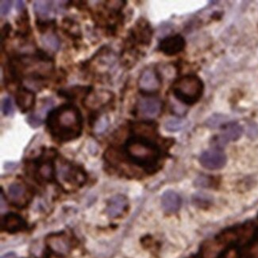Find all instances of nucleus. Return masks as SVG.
Listing matches in <instances>:
<instances>
[{
    "instance_id": "f257e3e1",
    "label": "nucleus",
    "mask_w": 258,
    "mask_h": 258,
    "mask_svg": "<svg viewBox=\"0 0 258 258\" xmlns=\"http://www.w3.org/2000/svg\"><path fill=\"white\" fill-rule=\"evenodd\" d=\"M84 119L77 105L60 104L48 113L46 127L56 142H68L78 139L82 134Z\"/></svg>"
},
{
    "instance_id": "f03ea898",
    "label": "nucleus",
    "mask_w": 258,
    "mask_h": 258,
    "mask_svg": "<svg viewBox=\"0 0 258 258\" xmlns=\"http://www.w3.org/2000/svg\"><path fill=\"white\" fill-rule=\"evenodd\" d=\"M125 155L134 164L148 172L156 170L161 157L159 147L144 136H134L127 139L124 146Z\"/></svg>"
},
{
    "instance_id": "7ed1b4c3",
    "label": "nucleus",
    "mask_w": 258,
    "mask_h": 258,
    "mask_svg": "<svg viewBox=\"0 0 258 258\" xmlns=\"http://www.w3.org/2000/svg\"><path fill=\"white\" fill-rule=\"evenodd\" d=\"M204 89V83L196 75L183 76L177 79L172 87L173 96L178 101L190 106L201 99Z\"/></svg>"
},
{
    "instance_id": "20e7f679",
    "label": "nucleus",
    "mask_w": 258,
    "mask_h": 258,
    "mask_svg": "<svg viewBox=\"0 0 258 258\" xmlns=\"http://www.w3.org/2000/svg\"><path fill=\"white\" fill-rule=\"evenodd\" d=\"M56 177L63 187L68 185L69 187H76L84 184L87 175L81 166L60 158L56 165Z\"/></svg>"
},
{
    "instance_id": "39448f33",
    "label": "nucleus",
    "mask_w": 258,
    "mask_h": 258,
    "mask_svg": "<svg viewBox=\"0 0 258 258\" xmlns=\"http://www.w3.org/2000/svg\"><path fill=\"white\" fill-rule=\"evenodd\" d=\"M152 37L153 30L150 23L145 19H140L137 21L135 27L131 29L126 41L131 45L139 44L149 46L151 43Z\"/></svg>"
},
{
    "instance_id": "423d86ee",
    "label": "nucleus",
    "mask_w": 258,
    "mask_h": 258,
    "mask_svg": "<svg viewBox=\"0 0 258 258\" xmlns=\"http://www.w3.org/2000/svg\"><path fill=\"white\" fill-rule=\"evenodd\" d=\"M141 92L147 96H154L161 86V79L156 70L146 69L141 74L139 81Z\"/></svg>"
},
{
    "instance_id": "0eeeda50",
    "label": "nucleus",
    "mask_w": 258,
    "mask_h": 258,
    "mask_svg": "<svg viewBox=\"0 0 258 258\" xmlns=\"http://www.w3.org/2000/svg\"><path fill=\"white\" fill-rule=\"evenodd\" d=\"M36 98L35 92L27 87L22 86L15 92V103L23 114L34 110Z\"/></svg>"
},
{
    "instance_id": "6e6552de",
    "label": "nucleus",
    "mask_w": 258,
    "mask_h": 258,
    "mask_svg": "<svg viewBox=\"0 0 258 258\" xmlns=\"http://www.w3.org/2000/svg\"><path fill=\"white\" fill-rule=\"evenodd\" d=\"M162 109V102L154 96L145 95L138 102V110L145 118H152L157 116Z\"/></svg>"
},
{
    "instance_id": "1a4fd4ad",
    "label": "nucleus",
    "mask_w": 258,
    "mask_h": 258,
    "mask_svg": "<svg viewBox=\"0 0 258 258\" xmlns=\"http://www.w3.org/2000/svg\"><path fill=\"white\" fill-rule=\"evenodd\" d=\"M185 40L180 34L168 36L160 41L158 49L167 56H174L181 52L185 47Z\"/></svg>"
},
{
    "instance_id": "9d476101",
    "label": "nucleus",
    "mask_w": 258,
    "mask_h": 258,
    "mask_svg": "<svg viewBox=\"0 0 258 258\" xmlns=\"http://www.w3.org/2000/svg\"><path fill=\"white\" fill-rule=\"evenodd\" d=\"M93 91V86L76 85L68 88H60L56 92V95L58 97L67 99L69 101H76L81 99V103H83Z\"/></svg>"
},
{
    "instance_id": "9b49d317",
    "label": "nucleus",
    "mask_w": 258,
    "mask_h": 258,
    "mask_svg": "<svg viewBox=\"0 0 258 258\" xmlns=\"http://www.w3.org/2000/svg\"><path fill=\"white\" fill-rule=\"evenodd\" d=\"M200 162L204 168L210 170H216L225 166L226 157L224 153L220 150H208L200 156Z\"/></svg>"
},
{
    "instance_id": "f8f14e48",
    "label": "nucleus",
    "mask_w": 258,
    "mask_h": 258,
    "mask_svg": "<svg viewBox=\"0 0 258 258\" xmlns=\"http://www.w3.org/2000/svg\"><path fill=\"white\" fill-rule=\"evenodd\" d=\"M26 228V222L17 214H8L1 220V230L10 234L19 232Z\"/></svg>"
},
{
    "instance_id": "ddd939ff",
    "label": "nucleus",
    "mask_w": 258,
    "mask_h": 258,
    "mask_svg": "<svg viewBox=\"0 0 258 258\" xmlns=\"http://www.w3.org/2000/svg\"><path fill=\"white\" fill-rule=\"evenodd\" d=\"M47 245L56 254L66 255L71 249V242L66 234H52L47 238Z\"/></svg>"
},
{
    "instance_id": "4468645a",
    "label": "nucleus",
    "mask_w": 258,
    "mask_h": 258,
    "mask_svg": "<svg viewBox=\"0 0 258 258\" xmlns=\"http://www.w3.org/2000/svg\"><path fill=\"white\" fill-rule=\"evenodd\" d=\"M18 30L15 33V36L20 38L22 41H26L32 34V29L30 26V17L28 10L25 9L21 12L19 17L15 20Z\"/></svg>"
},
{
    "instance_id": "2eb2a0df",
    "label": "nucleus",
    "mask_w": 258,
    "mask_h": 258,
    "mask_svg": "<svg viewBox=\"0 0 258 258\" xmlns=\"http://www.w3.org/2000/svg\"><path fill=\"white\" fill-rule=\"evenodd\" d=\"M61 31L67 38L73 41L76 45L82 39V34L78 23L70 17H64L62 19Z\"/></svg>"
},
{
    "instance_id": "dca6fc26",
    "label": "nucleus",
    "mask_w": 258,
    "mask_h": 258,
    "mask_svg": "<svg viewBox=\"0 0 258 258\" xmlns=\"http://www.w3.org/2000/svg\"><path fill=\"white\" fill-rule=\"evenodd\" d=\"M242 131L243 130L239 124L236 122L229 123L223 128L222 134L219 137L218 142L219 144L225 145L227 142L237 141L242 135Z\"/></svg>"
},
{
    "instance_id": "f3484780",
    "label": "nucleus",
    "mask_w": 258,
    "mask_h": 258,
    "mask_svg": "<svg viewBox=\"0 0 258 258\" xmlns=\"http://www.w3.org/2000/svg\"><path fill=\"white\" fill-rule=\"evenodd\" d=\"M127 206V200L123 196H116L110 199L107 205V212L110 218L119 216Z\"/></svg>"
},
{
    "instance_id": "a211bd4d",
    "label": "nucleus",
    "mask_w": 258,
    "mask_h": 258,
    "mask_svg": "<svg viewBox=\"0 0 258 258\" xmlns=\"http://www.w3.org/2000/svg\"><path fill=\"white\" fill-rule=\"evenodd\" d=\"M161 204L164 209L168 212H176L181 205V200L179 195L173 191H167L163 194Z\"/></svg>"
},
{
    "instance_id": "6ab92c4d",
    "label": "nucleus",
    "mask_w": 258,
    "mask_h": 258,
    "mask_svg": "<svg viewBox=\"0 0 258 258\" xmlns=\"http://www.w3.org/2000/svg\"><path fill=\"white\" fill-rule=\"evenodd\" d=\"M52 1H36L34 4V11L37 19H47L52 10Z\"/></svg>"
},
{
    "instance_id": "aec40b11",
    "label": "nucleus",
    "mask_w": 258,
    "mask_h": 258,
    "mask_svg": "<svg viewBox=\"0 0 258 258\" xmlns=\"http://www.w3.org/2000/svg\"><path fill=\"white\" fill-rule=\"evenodd\" d=\"M8 195L13 202L19 204L25 200V197H26V190L24 186L20 183H12L8 189Z\"/></svg>"
},
{
    "instance_id": "412c9836",
    "label": "nucleus",
    "mask_w": 258,
    "mask_h": 258,
    "mask_svg": "<svg viewBox=\"0 0 258 258\" xmlns=\"http://www.w3.org/2000/svg\"><path fill=\"white\" fill-rule=\"evenodd\" d=\"M36 27L38 33L41 35H45L49 31H56V21L55 19H37L35 21Z\"/></svg>"
},
{
    "instance_id": "4be33fe9",
    "label": "nucleus",
    "mask_w": 258,
    "mask_h": 258,
    "mask_svg": "<svg viewBox=\"0 0 258 258\" xmlns=\"http://www.w3.org/2000/svg\"><path fill=\"white\" fill-rule=\"evenodd\" d=\"M56 31H52L47 35H43L41 37V41L47 49L50 50L58 51L60 47V40L58 36L55 34Z\"/></svg>"
},
{
    "instance_id": "5701e85b",
    "label": "nucleus",
    "mask_w": 258,
    "mask_h": 258,
    "mask_svg": "<svg viewBox=\"0 0 258 258\" xmlns=\"http://www.w3.org/2000/svg\"><path fill=\"white\" fill-rule=\"evenodd\" d=\"M187 125L186 120L180 118H171L166 121L165 123V130L170 132H176L183 129Z\"/></svg>"
},
{
    "instance_id": "b1692460",
    "label": "nucleus",
    "mask_w": 258,
    "mask_h": 258,
    "mask_svg": "<svg viewBox=\"0 0 258 258\" xmlns=\"http://www.w3.org/2000/svg\"><path fill=\"white\" fill-rule=\"evenodd\" d=\"M2 111L3 114L5 116H11L15 112L14 109L13 103H12V99L10 97H5L2 100Z\"/></svg>"
},
{
    "instance_id": "393cba45",
    "label": "nucleus",
    "mask_w": 258,
    "mask_h": 258,
    "mask_svg": "<svg viewBox=\"0 0 258 258\" xmlns=\"http://www.w3.org/2000/svg\"><path fill=\"white\" fill-rule=\"evenodd\" d=\"M12 31V26L9 23L4 25L1 30V45H4V42L10 38Z\"/></svg>"
},
{
    "instance_id": "a878e982",
    "label": "nucleus",
    "mask_w": 258,
    "mask_h": 258,
    "mask_svg": "<svg viewBox=\"0 0 258 258\" xmlns=\"http://www.w3.org/2000/svg\"><path fill=\"white\" fill-rule=\"evenodd\" d=\"M27 122L33 128H38L43 123V119L38 116V114H31L27 118Z\"/></svg>"
},
{
    "instance_id": "bb28decb",
    "label": "nucleus",
    "mask_w": 258,
    "mask_h": 258,
    "mask_svg": "<svg viewBox=\"0 0 258 258\" xmlns=\"http://www.w3.org/2000/svg\"><path fill=\"white\" fill-rule=\"evenodd\" d=\"M12 3L13 2L11 1V0H2L0 2V4H1V5H0V7H1L0 10L1 11L0 12H1V16L2 17L6 16V15L9 14L10 11L12 9Z\"/></svg>"
},
{
    "instance_id": "cd10ccee",
    "label": "nucleus",
    "mask_w": 258,
    "mask_h": 258,
    "mask_svg": "<svg viewBox=\"0 0 258 258\" xmlns=\"http://www.w3.org/2000/svg\"><path fill=\"white\" fill-rule=\"evenodd\" d=\"M16 9H17L18 12H20V13L23 12V11L26 9L24 2H23V1H20V0L17 1V2H16Z\"/></svg>"
},
{
    "instance_id": "c85d7f7f",
    "label": "nucleus",
    "mask_w": 258,
    "mask_h": 258,
    "mask_svg": "<svg viewBox=\"0 0 258 258\" xmlns=\"http://www.w3.org/2000/svg\"><path fill=\"white\" fill-rule=\"evenodd\" d=\"M5 208H6V202H5V200H4L3 191H1V212L5 210Z\"/></svg>"
},
{
    "instance_id": "c756f323",
    "label": "nucleus",
    "mask_w": 258,
    "mask_h": 258,
    "mask_svg": "<svg viewBox=\"0 0 258 258\" xmlns=\"http://www.w3.org/2000/svg\"><path fill=\"white\" fill-rule=\"evenodd\" d=\"M1 258H17L16 257V255H15V252H8V253H6V254L4 255Z\"/></svg>"
},
{
    "instance_id": "7c9ffc66",
    "label": "nucleus",
    "mask_w": 258,
    "mask_h": 258,
    "mask_svg": "<svg viewBox=\"0 0 258 258\" xmlns=\"http://www.w3.org/2000/svg\"><path fill=\"white\" fill-rule=\"evenodd\" d=\"M16 167V164H15V163H7L6 165H5V168H7V169H10V168H15Z\"/></svg>"
}]
</instances>
